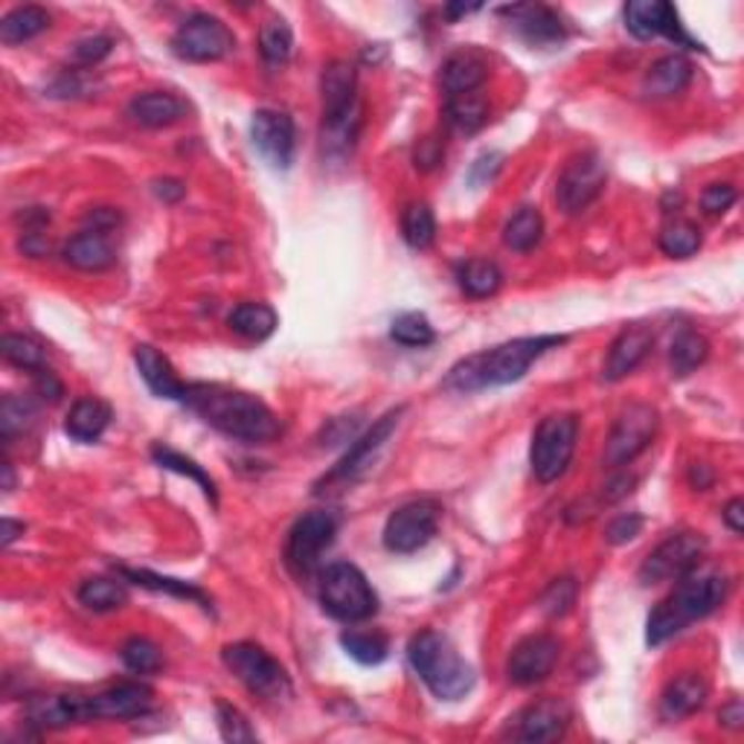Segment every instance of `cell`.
I'll return each mask as SVG.
<instances>
[{
	"instance_id": "cell-1",
	"label": "cell",
	"mask_w": 744,
	"mask_h": 744,
	"mask_svg": "<svg viewBox=\"0 0 744 744\" xmlns=\"http://www.w3.org/2000/svg\"><path fill=\"white\" fill-rule=\"evenodd\" d=\"M181 405L198 414L210 428L245 446H265L283 434V422L265 401L222 384H186Z\"/></svg>"
},
{
	"instance_id": "cell-2",
	"label": "cell",
	"mask_w": 744,
	"mask_h": 744,
	"mask_svg": "<svg viewBox=\"0 0 744 744\" xmlns=\"http://www.w3.org/2000/svg\"><path fill=\"white\" fill-rule=\"evenodd\" d=\"M568 344L564 335H538V338H514L507 344L491 346L483 353L468 355L460 364H453L446 376V387L453 393H477L489 387H507L521 381L527 369L556 346Z\"/></svg>"
},
{
	"instance_id": "cell-3",
	"label": "cell",
	"mask_w": 744,
	"mask_h": 744,
	"mask_svg": "<svg viewBox=\"0 0 744 744\" xmlns=\"http://www.w3.org/2000/svg\"><path fill=\"white\" fill-rule=\"evenodd\" d=\"M730 582L718 570H690L645 622V643L663 645L695 620H704L727 599Z\"/></svg>"
},
{
	"instance_id": "cell-4",
	"label": "cell",
	"mask_w": 744,
	"mask_h": 744,
	"mask_svg": "<svg viewBox=\"0 0 744 744\" xmlns=\"http://www.w3.org/2000/svg\"><path fill=\"white\" fill-rule=\"evenodd\" d=\"M323 96V149L332 154H346L355 146L361 129V105H358V70L355 64L329 62L320 77Z\"/></svg>"
},
{
	"instance_id": "cell-5",
	"label": "cell",
	"mask_w": 744,
	"mask_h": 744,
	"mask_svg": "<svg viewBox=\"0 0 744 744\" xmlns=\"http://www.w3.org/2000/svg\"><path fill=\"white\" fill-rule=\"evenodd\" d=\"M407 660L439 701H460L475 690V669L468 666L451 640L439 631H419L407 645Z\"/></svg>"
},
{
	"instance_id": "cell-6",
	"label": "cell",
	"mask_w": 744,
	"mask_h": 744,
	"mask_svg": "<svg viewBox=\"0 0 744 744\" xmlns=\"http://www.w3.org/2000/svg\"><path fill=\"white\" fill-rule=\"evenodd\" d=\"M320 605L340 622H364L376 616L378 593L361 570L349 561H335L320 573Z\"/></svg>"
},
{
	"instance_id": "cell-7",
	"label": "cell",
	"mask_w": 744,
	"mask_h": 744,
	"mask_svg": "<svg viewBox=\"0 0 744 744\" xmlns=\"http://www.w3.org/2000/svg\"><path fill=\"white\" fill-rule=\"evenodd\" d=\"M224 666L231 669L247 692H254L265 701L292 699V677L277 658H271L256 643H231L222 652Z\"/></svg>"
},
{
	"instance_id": "cell-8",
	"label": "cell",
	"mask_w": 744,
	"mask_h": 744,
	"mask_svg": "<svg viewBox=\"0 0 744 744\" xmlns=\"http://www.w3.org/2000/svg\"><path fill=\"white\" fill-rule=\"evenodd\" d=\"M575 439H579V419L573 414H553L541 419V425L532 434L530 466L536 480L556 483L570 460H573Z\"/></svg>"
},
{
	"instance_id": "cell-9",
	"label": "cell",
	"mask_w": 744,
	"mask_h": 744,
	"mask_svg": "<svg viewBox=\"0 0 744 744\" xmlns=\"http://www.w3.org/2000/svg\"><path fill=\"white\" fill-rule=\"evenodd\" d=\"M236 35L222 18L207 16V12H195L186 18L172 35V53L184 62H218L224 55L233 53Z\"/></svg>"
},
{
	"instance_id": "cell-10",
	"label": "cell",
	"mask_w": 744,
	"mask_h": 744,
	"mask_svg": "<svg viewBox=\"0 0 744 744\" xmlns=\"http://www.w3.org/2000/svg\"><path fill=\"white\" fill-rule=\"evenodd\" d=\"M706 553V541L699 532H675L669 536L663 544H658L652 553L645 556V561L640 564V584H660V582H672V579H681L690 570H695L701 564Z\"/></svg>"
},
{
	"instance_id": "cell-11",
	"label": "cell",
	"mask_w": 744,
	"mask_h": 744,
	"mask_svg": "<svg viewBox=\"0 0 744 744\" xmlns=\"http://www.w3.org/2000/svg\"><path fill=\"white\" fill-rule=\"evenodd\" d=\"M338 536V518L326 509L306 512L288 532V544H285V561L297 575L315 573L320 564L323 553L329 550L332 541Z\"/></svg>"
},
{
	"instance_id": "cell-12",
	"label": "cell",
	"mask_w": 744,
	"mask_h": 744,
	"mask_svg": "<svg viewBox=\"0 0 744 744\" xmlns=\"http://www.w3.org/2000/svg\"><path fill=\"white\" fill-rule=\"evenodd\" d=\"M608 181V166L602 154L582 152L570 157L556 181V201L568 215H579L602 195Z\"/></svg>"
},
{
	"instance_id": "cell-13",
	"label": "cell",
	"mask_w": 744,
	"mask_h": 744,
	"mask_svg": "<svg viewBox=\"0 0 744 744\" xmlns=\"http://www.w3.org/2000/svg\"><path fill=\"white\" fill-rule=\"evenodd\" d=\"M439 507L434 500H410L405 507L393 509V514L384 523V547L390 553L410 556L419 553L430 538L437 536Z\"/></svg>"
},
{
	"instance_id": "cell-14",
	"label": "cell",
	"mask_w": 744,
	"mask_h": 744,
	"mask_svg": "<svg viewBox=\"0 0 744 744\" xmlns=\"http://www.w3.org/2000/svg\"><path fill=\"white\" fill-rule=\"evenodd\" d=\"M660 416L652 405H629L620 414V419L611 428V437L605 442V462L611 468L629 466L638 460L645 448L652 446L658 434Z\"/></svg>"
},
{
	"instance_id": "cell-15",
	"label": "cell",
	"mask_w": 744,
	"mask_h": 744,
	"mask_svg": "<svg viewBox=\"0 0 744 744\" xmlns=\"http://www.w3.org/2000/svg\"><path fill=\"white\" fill-rule=\"evenodd\" d=\"M625 30L640 41L666 35V39L677 41V44H686L690 50H701L699 41L683 32L677 9L672 3H663V0H631L629 7H625Z\"/></svg>"
},
{
	"instance_id": "cell-16",
	"label": "cell",
	"mask_w": 744,
	"mask_h": 744,
	"mask_svg": "<svg viewBox=\"0 0 744 744\" xmlns=\"http://www.w3.org/2000/svg\"><path fill=\"white\" fill-rule=\"evenodd\" d=\"M561 658V643L553 634H532L521 640L509 654L507 675L518 686H536L553 675L556 663Z\"/></svg>"
},
{
	"instance_id": "cell-17",
	"label": "cell",
	"mask_w": 744,
	"mask_h": 744,
	"mask_svg": "<svg viewBox=\"0 0 744 744\" xmlns=\"http://www.w3.org/2000/svg\"><path fill=\"white\" fill-rule=\"evenodd\" d=\"M251 137L259 154L274 166V170H288L294 163V149H297V129L294 120L283 111L262 108L254 114L251 123Z\"/></svg>"
},
{
	"instance_id": "cell-18",
	"label": "cell",
	"mask_w": 744,
	"mask_h": 744,
	"mask_svg": "<svg viewBox=\"0 0 744 744\" xmlns=\"http://www.w3.org/2000/svg\"><path fill=\"white\" fill-rule=\"evenodd\" d=\"M399 416H401V407L399 410H390L387 416H381L373 428L364 434L358 442H355L349 451H346L344 460L338 462V466L332 468L329 477H323V486L326 483H353V480H358V477L367 471L369 466H373V460H376V453L381 451L384 442L390 439V434L396 430V425H399Z\"/></svg>"
},
{
	"instance_id": "cell-19",
	"label": "cell",
	"mask_w": 744,
	"mask_h": 744,
	"mask_svg": "<svg viewBox=\"0 0 744 744\" xmlns=\"http://www.w3.org/2000/svg\"><path fill=\"white\" fill-rule=\"evenodd\" d=\"M570 724V706L561 699H541L514 718V738L532 744L559 742Z\"/></svg>"
},
{
	"instance_id": "cell-20",
	"label": "cell",
	"mask_w": 744,
	"mask_h": 744,
	"mask_svg": "<svg viewBox=\"0 0 744 744\" xmlns=\"http://www.w3.org/2000/svg\"><path fill=\"white\" fill-rule=\"evenodd\" d=\"M154 704V692L146 683L125 681L116 686L96 692L88 699V715L91 718H140Z\"/></svg>"
},
{
	"instance_id": "cell-21",
	"label": "cell",
	"mask_w": 744,
	"mask_h": 744,
	"mask_svg": "<svg viewBox=\"0 0 744 744\" xmlns=\"http://www.w3.org/2000/svg\"><path fill=\"white\" fill-rule=\"evenodd\" d=\"M652 344H654V332L649 329V326H640V323L625 326V329L616 335L614 344H611V349H608L602 376H605L608 381H620V378L631 376V373L645 361V355H649Z\"/></svg>"
},
{
	"instance_id": "cell-22",
	"label": "cell",
	"mask_w": 744,
	"mask_h": 744,
	"mask_svg": "<svg viewBox=\"0 0 744 744\" xmlns=\"http://www.w3.org/2000/svg\"><path fill=\"white\" fill-rule=\"evenodd\" d=\"M27 718L35 727L62 730L70 724L88 722V699L82 695H68V692H53V695H35L27 704Z\"/></svg>"
},
{
	"instance_id": "cell-23",
	"label": "cell",
	"mask_w": 744,
	"mask_h": 744,
	"mask_svg": "<svg viewBox=\"0 0 744 744\" xmlns=\"http://www.w3.org/2000/svg\"><path fill=\"white\" fill-rule=\"evenodd\" d=\"M503 16L509 18V27H512L523 41H530L536 47H550L564 41V23L556 16L553 9L547 7H507L500 9Z\"/></svg>"
},
{
	"instance_id": "cell-24",
	"label": "cell",
	"mask_w": 744,
	"mask_h": 744,
	"mask_svg": "<svg viewBox=\"0 0 744 744\" xmlns=\"http://www.w3.org/2000/svg\"><path fill=\"white\" fill-rule=\"evenodd\" d=\"M134 364H137L140 369V378L149 384V390H152L157 399H170V401L184 399L186 384L177 378L170 358L157 353L154 346L149 344L134 346Z\"/></svg>"
},
{
	"instance_id": "cell-25",
	"label": "cell",
	"mask_w": 744,
	"mask_h": 744,
	"mask_svg": "<svg viewBox=\"0 0 744 744\" xmlns=\"http://www.w3.org/2000/svg\"><path fill=\"white\" fill-rule=\"evenodd\" d=\"M692 73H695V68H692V62L686 55L681 53L663 55V59H658L652 68L645 70L643 96H649V100H669V96H677V93L690 88Z\"/></svg>"
},
{
	"instance_id": "cell-26",
	"label": "cell",
	"mask_w": 744,
	"mask_h": 744,
	"mask_svg": "<svg viewBox=\"0 0 744 744\" xmlns=\"http://www.w3.org/2000/svg\"><path fill=\"white\" fill-rule=\"evenodd\" d=\"M486 77H489V64H486L483 53H477V50H457L453 55H448L439 70V82H442L446 96L480 91Z\"/></svg>"
},
{
	"instance_id": "cell-27",
	"label": "cell",
	"mask_w": 744,
	"mask_h": 744,
	"mask_svg": "<svg viewBox=\"0 0 744 744\" xmlns=\"http://www.w3.org/2000/svg\"><path fill=\"white\" fill-rule=\"evenodd\" d=\"M186 111H190L186 102L166 91L140 93L129 102V116L137 125H146V129H166V125L181 123Z\"/></svg>"
},
{
	"instance_id": "cell-28",
	"label": "cell",
	"mask_w": 744,
	"mask_h": 744,
	"mask_svg": "<svg viewBox=\"0 0 744 744\" xmlns=\"http://www.w3.org/2000/svg\"><path fill=\"white\" fill-rule=\"evenodd\" d=\"M116 259V251L111 245L108 233L82 231L64 245V262L79 271H105Z\"/></svg>"
},
{
	"instance_id": "cell-29",
	"label": "cell",
	"mask_w": 744,
	"mask_h": 744,
	"mask_svg": "<svg viewBox=\"0 0 744 744\" xmlns=\"http://www.w3.org/2000/svg\"><path fill=\"white\" fill-rule=\"evenodd\" d=\"M706 681L695 672H686V675L675 677V681L669 683L666 692H663V699H660V713L669 722H677V718H686V715L699 713L701 706L706 701Z\"/></svg>"
},
{
	"instance_id": "cell-30",
	"label": "cell",
	"mask_w": 744,
	"mask_h": 744,
	"mask_svg": "<svg viewBox=\"0 0 744 744\" xmlns=\"http://www.w3.org/2000/svg\"><path fill=\"white\" fill-rule=\"evenodd\" d=\"M227 326L236 332L238 338L259 344V340H268L277 332L279 317L268 303H238L227 317Z\"/></svg>"
},
{
	"instance_id": "cell-31",
	"label": "cell",
	"mask_w": 744,
	"mask_h": 744,
	"mask_svg": "<svg viewBox=\"0 0 744 744\" xmlns=\"http://www.w3.org/2000/svg\"><path fill=\"white\" fill-rule=\"evenodd\" d=\"M108 425H111V407H108L105 401L79 399L77 405L70 407L64 430H68V437L77 439V442H96V439L105 434Z\"/></svg>"
},
{
	"instance_id": "cell-32",
	"label": "cell",
	"mask_w": 744,
	"mask_h": 744,
	"mask_svg": "<svg viewBox=\"0 0 744 744\" xmlns=\"http://www.w3.org/2000/svg\"><path fill=\"white\" fill-rule=\"evenodd\" d=\"M446 120L460 134H477L489 123V100L480 91L446 96Z\"/></svg>"
},
{
	"instance_id": "cell-33",
	"label": "cell",
	"mask_w": 744,
	"mask_h": 744,
	"mask_svg": "<svg viewBox=\"0 0 744 744\" xmlns=\"http://www.w3.org/2000/svg\"><path fill=\"white\" fill-rule=\"evenodd\" d=\"M457 283H460L462 294H468V297L486 299L500 292L503 271L498 268V262L491 259H468L457 271Z\"/></svg>"
},
{
	"instance_id": "cell-34",
	"label": "cell",
	"mask_w": 744,
	"mask_h": 744,
	"mask_svg": "<svg viewBox=\"0 0 744 744\" xmlns=\"http://www.w3.org/2000/svg\"><path fill=\"white\" fill-rule=\"evenodd\" d=\"M50 27V16L41 7H18L0 21V41L7 47L32 41Z\"/></svg>"
},
{
	"instance_id": "cell-35",
	"label": "cell",
	"mask_w": 744,
	"mask_h": 744,
	"mask_svg": "<svg viewBox=\"0 0 744 744\" xmlns=\"http://www.w3.org/2000/svg\"><path fill=\"white\" fill-rule=\"evenodd\" d=\"M710 358V340L704 335L692 329H683L675 340H672V353H669V364H672V376L686 378L692 376L701 364Z\"/></svg>"
},
{
	"instance_id": "cell-36",
	"label": "cell",
	"mask_w": 744,
	"mask_h": 744,
	"mask_svg": "<svg viewBox=\"0 0 744 744\" xmlns=\"http://www.w3.org/2000/svg\"><path fill=\"white\" fill-rule=\"evenodd\" d=\"M541 236H544V218L536 207H521L503 227V242L518 254L532 251L541 242Z\"/></svg>"
},
{
	"instance_id": "cell-37",
	"label": "cell",
	"mask_w": 744,
	"mask_h": 744,
	"mask_svg": "<svg viewBox=\"0 0 744 744\" xmlns=\"http://www.w3.org/2000/svg\"><path fill=\"white\" fill-rule=\"evenodd\" d=\"M79 602L88 608V611H96V614H105V611H116L129 602V591H125L123 582H114V579H105V575H96V579H88L82 588H79Z\"/></svg>"
},
{
	"instance_id": "cell-38",
	"label": "cell",
	"mask_w": 744,
	"mask_h": 744,
	"mask_svg": "<svg viewBox=\"0 0 744 744\" xmlns=\"http://www.w3.org/2000/svg\"><path fill=\"white\" fill-rule=\"evenodd\" d=\"M152 457H154V462H157L161 468H166V471H175V475H184V477H190V480H195V483L201 486V491L207 495V500L213 503V507L218 503V491H215L213 477H210L207 471L198 466V462L184 457V453L172 451V448L161 446V442L152 446Z\"/></svg>"
},
{
	"instance_id": "cell-39",
	"label": "cell",
	"mask_w": 744,
	"mask_h": 744,
	"mask_svg": "<svg viewBox=\"0 0 744 744\" xmlns=\"http://www.w3.org/2000/svg\"><path fill=\"white\" fill-rule=\"evenodd\" d=\"M340 645H344V652L349 654L353 660H358L361 666H378L387 660L390 654V643L384 634H376V631H344L340 634Z\"/></svg>"
},
{
	"instance_id": "cell-40",
	"label": "cell",
	"mask_w": 744,
	"mask_h": 744,
	"mask_svg": "<svg viewBox=\"0 0 744 744\" xmlns=\"http://www.w3.org/2000/svg\"><path fill=\"white\" fill-rule=\"evenodd\" d=\"M123 575L125 579H131V582L149 588V591L172 593V597H177V599H192V602H198L204 611L213 608L210 605L207 593L201 591V588H195V584L181 582V579H170V575H157V573H149V570H129V568H123Z\"/></svg>"
},
{
	"instance_id": "cell-41",
	"label": "cell",
	"mask_w": 744,
	"mask_h": 744,
	"mask_svg": "<svg viewBox=\"0 0 744 744\" xmlns=\"http://www.w3.org/2000/svg\"><path fill=\"white\" fill-rule=\"evenodd\" d=\"M401 236L414 251H425L437 238V218L428 204H410L401 213Z\"/></svg>"
},
{
	"instance_id": "cell-42",
	"label": "cell",
	"mask_w": 744,
	"mask_h": 744,
	"mask_svg": "<svg viewBox=\"0 0 744 744\" xmlns=\"http://www.w3.org/2000/svg\"><path fill=\"white\" fill-rule=\"evenodd\" d=\"M294 50V32L285 18H268L259 30V53L268 64L288 62Z\"/></svg>"
},
{
	"instance_id": "cell-43",
	"label": "cell",
	"mask_w": 744,
	"mask_h": 744,
	"mask_svg": "<svg viewBox=\"0 0 744 744\" xmlns=\"http://www.w3.org/2000/svg\"><path fill=\"white\" fill-rule=\"evenodd\" d=\"M701 247V231L686 218H675L669 222L660 233V251L672 259H686V256L699 254Z\"/></svg>"
},
{
	"instance_id": "cell-44",
	"label": "cell",
	"mask_w": 744,
	"mask_h": 744,
	"mask_svg": "<svg viewBox=\"0 0 744 744\" xmlns=\"http://www.w3.org/2000/svg\"><path fill=\"white\" fill-rule=\"evenodd\" d=\"M0 353H3V358H7L12 367L32 369V373L44 367L47 361L44 346H41L35 338H30V335H3V338H0Z\"/></svg>"
},
{
	"instance_id": "cell-45",
	"label": "cell",
	"mask_w": 744,
	"mask_h": 744,
	"mask_svg": "<svg viewBox=\"0 0 744 744\" xmlns=\"http://www.w3.org/2000/svg\"><path fill=\"white\" fill-rule=\"evenodd\" d=\"M390 338L401 346H410V349H419V346L434 344L437 332L430 326V320L419 312H405L393 320L390 326Z\"/></svg>"
},
{
	"instance_id": "cell-46",
	"label": "cell",
	"mask_w": 744,
	"mask_h": 744,
	"mask_svg": "<svg viewBox=\"0 0 744 744\" xmlns=\"http://www.w3.org/2000/svg\"><path fill=\"white\" fill-rule=\"evenodd\" d=\"M120 658H123L125 666L137 675H152L163 666V654L161 649L152 643L149 638H131L125 640L123 649H120Z\"/></svg>"
},
{
	"instance_id": "cell-47",
	"label": "cell",
	"mask_w": 744,
	"mask_h": 744,
	"mask_svg": "<svg viewBox=\"0 0 744 744\" xmlns=\"http://www.w3.org/2000/svg\"><path fill=\"white\" fill-rule=\"evenodd\" d=\"M215 718H218V733H222L224 742L231 744H254L256 742V730L251 727L242 710H236L233 704H224L218 701L215 704Z\"/></svg>"
},
{
	"instance_id": "cell-48",
	"label": "cell",
	"mask_w": 744,
	"mask_h": 744,
	"mask_svg": "<svg viewBox=\"0 0 744 744\" xmlns=\"http://www.w3.org/2000/svg\"><path fill=\"white\" fill-rule=\"evenodd\" d=\"M32 419H35V407H32L30 399H21V396H7L3 405H0V434H3L7 442L30 428Z\"/></svg>"
},
{
	"instance_id": "cell-49",
	"label": "cell",
	"mask_w": 744,
	"mask_h": 744,
	"mask_svg": "<svg viewBox=\"0 0 744 744\" xmlns=\"http://www.w3.org/2000/svg\"><path fill=\"white\" fill-rule=\"evenodd\" d=\"M575 602V584L573 579H556L547 593L541 597V611L550 616H564Z\"/></svg>"
},
{
	"instance_id": "cell-50",
	"label": "cell",
	"mask_w": 744,
	"mask_h": 744,
	"mask_svg": "<svg viewBox=\"0 0 744 744\" xmlns=\"http://www.w3.org/2000/svg\"><path fill=\"white\" fill-rule=\"evenodd\" d=\"M736 198H738L736 186L710 184L704 190V195H701V207H704V213L710 215H722L736 204Z\"/></svg>"
},
{
	"instance_id": "cell-51",
	"label": "cell",
	"mask_w": 744,
	"mask_h": 744,
	"mask_svg": "<svg viewBox=\"0 0 744 744\" xmlns=\"http://www.w3.org/2000/svg\"><path fill=\"white\" fill-rule=\"evenodd\" d=\"M111 47H114V41L108 39V35H88V39L77 41V47H73V59H77L79 64L91 68V64L102 62V59L111 53Z\"/></svg>"
},
{
	"instance_id": "cell-52",
	"label": "cell",
	"mask_w": 744,
	"mask_h": 744,
	"mask_svg": "<svg viewBox=\"0 0 744 744\" xmlns=\"http://www.w3.org/2000/svg\"><path fill=\"white\" fill-rule=\"evenodd\" d=\"M640 530H643V518L640 514H620L608 527V541L611 544H629V541H634L640 536Z\"/></svg>"
},
{
	"instance_id": "cell-53",
	"label": "cell",
	"mask_w": 744,
	"mask_h": 744,
	"mask_svg": "<svg viewBox=\"0 0 744 744\" xmlns=\"http://www.w3.org/2000/svg\"><path fill=\"white\" fill-rule=\"evenodd\" d=\"M35 393H39L41 399L53 405V401H59L64 396V387H62V381L55 378V373L41 367V369H35Z\"/></svg>"
},
{
	"instance_id": "cell-54",
	"label": "cell",
	"mask_w": 744,
	"mask_h": 744,
	"mask_svg": "<svg viewBox=\"0 0 744 744\" xmlns=\"http://www.w3.org/2000/svg\"><path fill=\"white\" fill-rule=\"evenodd\" d=\"M154 195L166 201V204H175V201H181L186 195V186L181 181H175V177H163V181H154Z\"/></svg>"
},
{
	"instance_id": "cell-55",
	"label": "cell",
	"mask_w": 744,
	"mask_h": 744,
	"mask_svg": "<svg viewBox=\"0 0 744 744\" xmlns=\"http://www.w3.org/2000/svg\"><path fill=\"white\" fill-rule=\"evenodd\" d=\"M500 161H503V157H500L498 152L483 154V157L475 163V170H471V181H475V184H483L486 177H491L500 170Z\"/></svg>"
},
{
	"instance_id": "cell-56",
	"label": "cell",
	"mask_w": 744,
	"mask_h": 744,
	"mask_svg": "<svg viewBox=\"0 0 744 744\" xmlns=\"http://www.w3.org/2000/svg\"><path fill=\"white\" fill-rule=\"evenodd\" d=\"M88 224H91L88 231L108 233V231H111V227H116V224H120V213H116V210H111V207L93 210V213L88 215Z\"/></svg>"
},
{
	"instance_id": "cell-57",
	"label": "cell",
	"mask_w": 744,
	"mask_h": 744,
	"mask_svg": "<svg viewBox=\"0 0 744 744\" xmlns=\"http://www.w3.org/2000/svg\"><path fill=\"white\" fill-rule=\"evenodd\" d=\"M439 157H442V149H439L437 140H422L419 149H416V166H422V170H430V166H437Z\"/></svg>"
},
{
	"instance_id": "cell-58",
	"label": "cell",
	"mask_w": 744,
	"mask_h": 744,
	"mask_svg": "<svg viewBox=\"0 0 744 744\" xmlns=\"http://www.w3.org/2000/svg\"><path fill=\"white\" fill-rule=\"evenodd\" d=\"M722 518L733 532H744V500L742 498L730 500L727 507H724Z\"/></svg>"
},
{
	"instance_id": "cell-59",
	"label": "cell",
	"mask_w": 744,
	"mask_h": 744,
	"mask_svg": "<svg viewBox=\"0 0 744 744\" xmlns=\"http://www.w3.org/2000/svg\"><path fill=\"white\" fill-rule=\"evenodd\" d=\"M718 718H722V724H727V727H733V730L742 727V722H744L742 701H730V704L722 710V715H718Z\"/></svg>"
},
{
	"instance_id": "cell-60",
	"label": "cell",
	"mask_w": 744,
	"mask_h": 744,
	"mask_svg": "<svg viewBox=\"0 0 744 744\" xmlns=\"http://www.w3.org/2000/svg\"><path fill=\"white\" fill-rule=\"evenodd\" d=\"M0 527H3V532H0V536H3V538H0V541H3V547L12 544L18 536H23V523L12 521V518H3V523H0Z\"/></svg>"
},
{
	"instance_id": "cell-61",
	"label": "cell",
	"mask_w": 744,
	"mask_h": 744,
	"mask_svg": "<svg viewBox=\"0 0 744 744\" xmlns=\"http://www.w3.org/2000/svg\"><path fill=\"white\" fill-rule=\"evenodd\" d=\"M692 486H699V489H706V486L713 483V475H710V466H692Z\"/></svg>"
},
{
	"instance_id": "cell-62",
	"label": "cell",
	"mask_w": 744,
	"mask_h": 744,
	"mask_svg": "<svg viewBox=\"0 0 744 744\" xmlns=\"http://www.w3.org/2000/svg\"><path fill=\"white\" fill-rule=\"evenodd\" d=\"M16 477H12V462H3V491H12Z\"/></svg>"
},
{
	"instance_id": "cell-63",
	"label": "cell",
	"mask_w": 744,
	"mask_h": 744,
	"mask_svg": "<svg viewBox=\"0 0 744 744\" xmlns=\"http://www.w3.org/2000/svg\"><path fill=\"white\" fill-rule=\"evenodd\" d=\"M477 9H480V3H475V7H448V16L460 18V16H468V12H477Z\"/></svg>"
}]
</instances>
